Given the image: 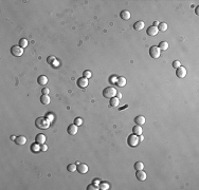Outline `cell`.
<instances>
[{
  "label": "cell",
  "instance_id": "obj_1",
  "mask_svg": "<svg viewBox=\"0 0 199 190\" xmlns=\"http://www.w3.org/2000/svg\"><path fill=\"white\" fill-rule=\"evenodd\" d=\"M35 125L38 129L46 130L50 127V120H48L46 117H38L35 120Z\"/></svg>",
  "mask_w": 199,
  "mask_h": 190
},
{
  "label": "cell",
  "instance_id": "obj_2",
  "mask_svg": "<svg viewBox=\"0 0 199 190\" xmlns=\"http://www.w3.org/2000/svg\"><path fill=\"white\" fill-rule=\"evenodd\" d=\"M117 90L116 88L113 87H107L106 89H104L103 91V96L105 97V98H112V97H116L117 95Z\"/></svg>",
  "mask_w": 199,
  "mask_h": 190
},
{
  "label": "cell",
  "instance_id": "obj_3",
  "mask_svg": "<svg viewBox=\"0 0 199 190\" xmlns=\"http://www.w3.org/2000/svg\"><path fill=\"white\" fill-rule=\"evenodd\" d=\"M139 137H138V135H135V134H131V135H129L128 136V139H127V144H128V146L129 147H137L138 146V144H139Z\"/></svg>",
  "mask_w": 199,
  "mask_h": 190
},
{
  "label": "cell",
  "instance_id": "obj_4",
  "mask_svg": "<svg viewBox=\"0 0 199 190\" xmlns=\"http://www.w3.org/2000/svg\"><path fill=\"white\" fill-rule=\"evenodd\" d=\"M149 55L152 58H159L161 55V50L159 49V46H151L149 50Z\"/></svg>",
  "mask_w": 199,
  "mask_h": 190
},
{
  "label": "cell",
  "instance_id": "obj_5",
  "mask_svg": "<svg viewBox=\"0 0 199 190\" xmlns=\"http://www.w3.org/2000/svg\"><path fill=\"white\" fill-rule=\"evenodd\" d=\"M11 53L14 55V56H21V55L23 54V49L21 48V46L19 45H14V46H12V49H11Z\"/></svg>",
  "mask_w": 199,
  "mask_h": 190
},
{
  "label": "cell",
  "instance_id": "obj_6",
  "mask_svg": "<svg viewBox=\"0 0 199 190\" xmlns=\"http://www.w3.org/2000/svg\"><path fill=\"white\" fill-rule=\"evenodd\" d=\"M88 78H86V77H80V78H78L77 79V87L78 88H80V89H84V88H86L87 86H88Z\"/></svg>",
  "mask_w": 199,
  "mask_h": 190
},
{
  "label": "cell",
  "instance_id": "obj_7",
  "mask_svg": "<svg viewBox=\"0 0 199 190\" xmlns=\"http://www.w3.org/2000/svg\"><path fill=\"white\" fill-rule=\"evenodd\" d=\"M176 75L179 78H184L186 76V70L183 67H179L178 69H176Z\"/></svg>",
  "mask_w": 199,
  "mask_h": 190
},
{
  "label": "cell",
  "instance_id": "obj_8",
  "mask_svg": "<svg viewBox=\"0 0 199 190\" xmlns=\"http://www.w3.org/2000/svg\"><path fill=\"white\" fill-rule=\"evenodd\" d=\"M67 131H68V133H69L70 135H75L76 133H77V131H78L77 126H76L75 124H72V125H70L69 127H68Z\"/></svg>",
  "mask_w": 199,
  "mask_h": 190
},
{
  "label": "cell",
  "instance_id": "obj_9",
  "mask_svg": "<svg viewBox=\"0 0 199 190\" xmlns=\"http://www.w3.org/2000/svg\"><path fill=\"white\" fill-rule=\"evenodd\" d=\"M77 171L80 174H85L88 172V166L86 164H78L77 165Z\"/></svg>",
  "mask_w": 199,
  "mask_h": 190
},
{
  "label": "cell",
  "instance_id": "obj_10",
  "mask_svg": "<svg viewBox=\"0 0 199 190\" xmlns=\"http://www.w3.org/2000/svg\"><path fill=\"white\" fill-rule=\"evenodd\" d=\"M158 32H159L158 28L154 27V25H151V27L147 29V35H149V36H156L157 34H158Z\"/></svg>",
  "mask_w": 199,
  "mask_h": 190
},
{
  "label": "cell",
  "instance_id": "obj_11",
  "mask_svg": "<svg viewBox=\"0 0 199 190\" xmlns=\"http://www.w3.org/2000/svg\"><path fill=\"white\" fill-rule=\"evenodd\" d=\"M15 143L18 146H23L25 143H27V137L23 136V135H20V136H17L15 139Z\"/></svg>",
  "mask_w": 199,
  "mask_h": 190
},
{
  "label": "cell",
  "instance_id": "obj_12",
  "mask_svg": "<svg viewBox=\"0 0 199 190\" xmlns=\"http://www.w3.org/2000/svg\"><path fill=\"white\" fill-rule=\"evenodd\" d=\"M135 177L139 180V181H145L146 180V177H147V175H146V173L144 172L143 170H139V171H137V174H135Z\"/></svg>",
  "mask_w": 199,
  "mask_h": 190
},
{
  "label": "cell",
  "instance_id": "obj_13",
  "mask_svg": "<svg viewBox=\"0 0 199 190\" xmlns=\"http://www.w3.org/2000/svg\"><path fill=\"white\" fill-rule=\"evenodd\" d=\"M134 121H135V124L137 125H139V126H142V125H144L145 124V117L144 116H142V115H139V116H137L134 118Z\"/></svg>",
  "mask_w": 199,
  "mask_h": 190
},
{
  "label": "cell",
  "instance_id": "obj_14",
  "mask_svg": "<svg viewBox=\"0 0 199 190\" xmlns=\"http://www.w3.org/2000/svg\"><path fill=\"white\" fill-rule=\"evenodd\" d=\"M120 16H121V18H122V19H124V20H129L131 15H130V12H129V11L124 10V11H122V12H121Z\"/></svg>",
  "mask_w": 199,
  "mask_h": 190
},
{
  "label": "cell",
  "instance_id": "obj_15",
  "mask_svg": "<svg viewBox=\"0 0 199 190\" xmlns=\"http://www.w3.org/2000/svg\"><path fill=\"white\" fill-rule=\"evenodd\" d=\"M116 84H117L118 87H120V88L125 87V84H126V78H125V77H119L118 80H117V82H116Z\"/></svg>",
  "mask_w": 199,
  "mask_h": 190
},
{
  "label": "cell",
  "instance_id": "obj_16",
  "mask_svg": "<svg viewBox=\"0 0 199 190\" xmlns=\"http://www.w3.org/2000/svg\"><path fill=\"white\" fill-rule=\"evenodd\" d=\"M46 136L44 134H37V136H36V143L37 144H39V145H42V144H45V142H46Z\"/></svg>",
  "mask_w": 199,
  "mask_h": 190
},
{
  "label": "cell",
  "instance_id": "obj_17",
  "mask_svg": "<svg viewBox=\"0 0 199 190\" xmlns=\"http://www.w3.org/2000/svg\"><path fill=\"white\" fill-rule=\"evenodd\" d=\"M37 82L39 84H41V86H46L47 82H48V78H47L45 75H41L37 78Z\"/></svg>",
  "mask_w": 199,
  "mask_h": 190
},
{
  "label": "cell",
  "instance_id": "obj_18",
  "mask_svg": "<svg viewBox=\"0 0 199 190\" xmlns=\"http://www.w3.org/2000/svg\"><path fill=\"white\" fill-rule=\"evenodd\" d=\"M144 25H145V24H144L143 21H138V22H135L133 24V29L135 30V31H142Z\"/></svg>",
  "mask_w": 199,
  "mask_h": 190
},
{
  "label": "cell",
  "instance_id": "obj_19",
  "mask_svg": "<svg viewBox=\"0 0 199 190\" xmlns=\"http://www.w3.org/2000/svg\"><path fill=\"white\" fill-rule=\"evenodd\" d=\"M133 134H135V135H141V134H142L143 129H142V127H141V126L137 125V126H134L133 128Z\"/></svg>",
  "mask_w": 199,
  "mask_h": 190
},
{
  "label": "cell",
  "instance_id": "obj_20",
  "mask_svg": "<svg viewBox=\"0 0 199 190\" xmlns=\"http://www.w3.org/2000/svg\"><path fill=\"white\" fill-rule=\"evenodd\" d=\"M40 101H41V104H44V105H49L50 104V97H49V95L42 94V96L40 97Z\"/></svg>",
  "mask_w": 199,
  "mask_h": 190
},
{
  "label": "cell",
  "instance_id": "obj_21",
  "mask_svg": "<svg viewBox=\"0 0 199 190\" xmlns=\"http://www.w3.org/2000/svg\"><path fill=\"white\" fill-rule=\"evenodd\" d=\"M119 100H120V99H119L118 98V97H112V98H110V107H118V106H119Z\"/></svg>",
  "mask_w": 199,
  "mask_h": 190
},
{
  "label": "cell",
  "instance_id": "obj_22",
  "mask_svg": "<svg viewBox=\"0 0 199 190\" xmlns=\"http://www.w3.org/2000/svg\"><path fill=\"white\" fill-rule=\"evenodd\" d=\"M158 30L159 31H161V32H165L167 30V23H165V22H161V23H159V25L158 27Z\"/></svg>",
  "mask_w": 199,
  "mask_h": 190
},
{
  "label": "cell",
  "instance_id": "obj_23",
  "mask_svg": "<svg viewBox=\"0 0 199 190\" xmlns=\"http://www.w3.org/2000/svg\"><path fill=\"white\" fill-rule=\"evenodd\" d=\"M67 169H68V171H69V172H74V171L77 170V166H76L75 164H69V165H68V167H67Z\"/></svg>",
  "mask_w": 199,
  "mask_h": 190
},
{
  "label": "cell",
  "instance_id": "obj_24",
  "mask_svg": "<svg viewBox=\"0 0 199 190\" xmlns=\"http://www.w3.org/2000/svg\"><path fill=\"white\" fill-rule=\"evenodd\" d=\"M159 49L160 50H167L168 49V43L166 41H161L159 43Z\"/></svg>",
  "mask_w": 199,
  "mask_h": 190
},
{
  "label": "cell",
  "instance_id": "obj_25",
  "mask_svg": "<svg viewBox=\"0 0 199 190\" xmlns=\"http://www.w3.org/2000/svg\"><path fill=\"white\" fill-rule=\"evenodd\" d=\"M143 168H144V165H143V163L142 162H137L134 164V169L137 171H139V170H143Z\"/></svg>",
  "mask_w": 199,
  "mask_h": 190
},
{
  "label": "cell",
  "instance_id": "obj_26",
  "mask_svg": "<svg viewBox=\"0 0 199 190\" xmlns=\"http://www.w3.org/2000/svg\"><path fill=\"white\" fill-rule=\"evenodd\" d=\"M109 184H107V183H100V185H99V189H101V190H107V189H109Z\"/></svg>",
  "mask_w": 199,
  "mask_h": 190
},
{
  "label": "cell",
  "instance_id": "obj_27",
  "mask_svg": "<svg viewBox=\"0 0 199 190\" xmlns=\"http://www.w3.org/2000/svg\"><path fill=\"white\" fill-rule=\"evenodd\" d=\"M31 150L34 151V152L39 151V150H40V146H39V144H33L32 147H31Z\"/></svg>",
  "mask_w": 199,
  "mask_h": 190
},
{
  "label": "cell",
  "instance_id": "obj_28",
  "mask_svg": "<svg viewBox=\"0 0 199 190\" xmlns=\"http://www.w3.org/2000/svg\"><path fill=\"white\" fill-rule=\"evenodd\" d=\"M19 44H20L21 48L23 49V48H25V46H28V40H27V39H24V38H22V39H20Z\"/></svg>",
  "mask_w": 199,
  "mask_h": 190
},
{
  "label": "cell",
  "instance_id": "obj_29",
  "mask_svg": "<svg viewBox=\"0 0 199 190\" xmlns=\"http://www.w3.org/2000/svg\"><path fill=\"white\" fill-rule=\"evenodd\" d=\"M74 124L76 125V126H80V125H83V119L80 117H76L75 119H74Z\"/></svg>",
  "mask_w": 199,
  "mask_h": 190
},
{
  "label": "cell",
  "instance_id": "obj_30",
  "mask_svg": "<svg viewBox=\"0 0 199 190\" xmlns=\"http://www.w3.org/2000/svg\"><path fill=\"white\" fill-rule=\"evenodd\" d=\"M88 190H99V186H96V185H94V184H90L88 186V188H87Z\"/></svg>",
  "mask_w": 199,
  "mask_h": 190
},
{
  "label": "cell",
  "instance_id": "obj_31",
  "mask_svg": "<svg viewBox=\"0 0 199 190\" xmlns=\"http://www.w3.org/2000/svg\"><path fill=\"white\" fill-rule=\"evenodd\" d=\"M173 67L175 68V69H178L179 67H181V63H180V61L179 60H175L173 62Z\"/></svg>",
  "mask_w": 199,
  "mask_h": 190
},
{
  "label": "cell",
  "instance_id": "obj_32",
  "mask_svg": "<svg viewBox=\"0 0 199 190\" xmlns=\"http://www.w3.org/2000/svg\"><path fill=\"white\" fill-rule=\"evenodd\" d=\"M83 76H84V77H86V78H91V72L85 71L83 73Z\"/></svg>",
  "mask_w": 199,
  "mask_h": 190
},
{
  "label": "cell",
  "instance_id": "obj_33",
  "mask_svg": "<svg viewBox=\"0 0 199 190\" xmlns=\"http://www.w3.org/2000/svg\"><path fill=\"white\" fill-rule=\"evenodd\" d=\"M55 60H56V59H55V57H54V56H49V57H48V59H47V61H48L49 63H53Z\"/></svg>",
  "mask_w": 199,
  "mask_h": 190
},
{
  "label": "cell",
  "instance_id": "obj_34",
  "mask_svg": "<svg viewBox=\"0 0 199 190\" xmlns=\"http://www.w3.org/2000/svg\"><path fill=\"white\" fill-rule=\"evenodd\" d=\"M40 150L41 151H47V150H48V146L45 145V144H42V145L40 146Z\"/></svg>",
  "mask_w": 199,
  "mask_h": 190
},
{
  "label": "cell",
  "instance_id": "obj_35",
  "mask_svg": "<svg viewBox=\"0 0 199 190\" xmlns=\"http://www.w3.org/2000/svg\"><path fill=\"white\" fill-rule=\"evenodd\" d=\"M49 89L48 88H44V89H42V94H45V95H48L49 94Z\"/></svg>",
  "mask_w": 199,
  "mask_h": 190
},
{
  "label": "cell",
  "instance_id": "obj_36",
  "mask_svg": "<svg viewBox=\"0 0 199 190\" xmlns=\"http://www.w3.org/2000/svg\"><path fill=\"white\" fill-rule=\"evenodd\" d=\"M93 184L99 186V185H100V180H99V179H95V180H94V183H93Z\"/></svg>",
  "mask_w": 199,
  "mask_h": 190
},
{
  "label": "cell",
  "instance_id": "obj_37",
  "mask_svg": "<svg viewBox=\"0 0 199 190\" xmlns=\"http://www.w3.org/2000/svg\"><path fill=\"white\" fill-rule=\"evenodd\" d=\"M111 78H112V79H111V82H117V80H118V79H116V78H117L116 76H112Z\"/></svg>",
  "mask_w": 199,
  "mask_h": 190
},
{
  "label": "cell",
  "instance_id": "obj_38",
  "mask_svg": "<svg viewBox=\"0 0 199 190\" xmlns=\"http://www.w3.org/2000/svg\"><path fill=\"white\" fill-rule=\"evenodd\" d=\"M52 65H53L54 67H56V66H58V65H59V63H58V61H57V60H55V61L52 63Z\"/></svg>",
  "mask_w": 199,
  "mask_h": 190
},
{
  "label": "cell",
  "instance_id": "obj_39",
  "mask_svg": "<svg viewBox=\"0 0 199 190\" xmlns=\"http://www.w3.org/2000/svg\"><path fill=\"white\" fill-rule=\"evenodd\" d=\"M117 95H118V98H119V99L122 98V94H121V93H117Z\"/></svg>",
  "mask_w": 199,
  "mask_h": 190
},
{
  "label": "cell",
  "instance_id": "obj_40",
  "mask_svg": "<svg viewBox=\"0 0 199 190\" xmlns=\"http://www.w3.org/2000/svg\"><path fill=\"white\" fill-rule=\"evenodd\" d=\"M158 25H159V22H158V21H155V22H154V27H158Z\"/></svg>",
  "mask_w": 199,
  "mask_h": 190
},
{
  "label": "cell",
  "instance_id": "obj_41",
  "mask_svg": "<svg viewBox=\"0 0 199 190\" xmlns=\"http://www.w3.org/2000/svg\"><path fill=\"white\" fill-rule=\"evenodd\" d=\"M11 139H12V141H15V136H14V135H12V136H11Z\"/></svg>",
  "mask_w": 199,
  "mask_h": 190
},
{
  "label": "cell",
  "instance_id": "obj_42",
  "mask_svg": "<svg viewBox=\"0 0 199 190\" xmlns=\"http://www.w3.org/2000/svg\"><path fill=\"white\" fill-rule=\"evenodd\" d=\"M198 10H199V7L197 6V7H196V11H195V12H196V14H197V15H198V13H199V12H198Z\"/></svg>",
  "mask_w": 199,
  "mask_h": 190
}]
</instances>
